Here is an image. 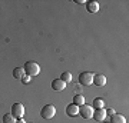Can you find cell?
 <instances>
[{"label": "cell", "mask_w": 129, "mask_h": 123, "mask_svg": "<svg viewBox=\"0 0 129 123\" xmlns=\"http://www.w3.org/2000/svg\"><path fill=\"white\" fill-rule=\"evenodd\" d=\"M10 113L14 116V119H23L24 116V106L22 103H14L12 105V112Z\"/></svg>", "instance_id": "277c9868"}, {"label": "cell", "mask_w": 129, "mask_h": 123, "mask_svg": "<svg viewBox=\"0 0 129 123\" xmlns=\"http://www.w3.org/2000/svg\"><path fill=\"white\" fill-rule=\"evenodd\" d=\"M111 123H126V119H125V116H122L119 113H113L111 119Z\"/></svg>", "instance_id": "7c38bea8"}, {"label": "cell", "mask_w": 129, "mask_h": 123, "mask_svg": "<svg viewBox=\"0 0 129 123\" xmlns=\"http://www.w3.org/2000/svg\"><path fill=\"white\" fill-rule=\"evenodd\" d=\"M103 106H105V100H103L102 97H96L92 103L93 109H103Z\"/></svg>", "instance_id": "4fadbf2b"}, {"label": "cell", "mask_w": 129, "mask_h": 123, "mask_svg": "<svg viewBox=\"0 0 129 123\" xmlns=\"http://www.w3.org/2000/svg\"><path fill=\"white\" fill-rule=\"evenodd\" d=\"M16 123H26L23 119H16Z\"/></svg>", "instance_id": "d6986e66"}, {"label": "cell", "mask_w": 129, "mask_h": 123, "mask_svg": "<svg viewBox=\"0 0 129 123\" xmlns=\"http://www.w3.org/2000/svg\"><path fill=\"white\" fill-rule=\"evenodd\" d=\"M24 74V69L23 67H14L13 69V77L14 79H19V80H22V77H23Z\"/></svg>", "instance_id": "8fae6325"}, {"label": "cell", "mask_w": 129, "mask_h": 123, "mask_svg": "<svg viewBox=\"0 0 129 123\" xmlns=\"http://www.w3.org/2000/svg\"><path fill=\"white\" fill-rule=\"evenodd\" d=\"M55 114H56V107L53 105H46V106H43L40 110V116L45 120H50V119L55 117Z\"/></svg>", "instance_id": "7a4b0ae2"}, {"label": "cell", "mask_w": 129, "mask_h": 123, "mask_svg": "<svg viewBox=\"0 0 129 123\" xmlns=\"http://www.w3.org/2000/svg\"><path fill=\"white\" fill-rule=\"evenodd\" d=\"M23 69H24V73H26L27 76H30V77L37 76V74L40 73V66H39L36 62H26Z\"/></svg>", "instance_id": "6da1fadb"}, {"label": "cell", "mask_w": 129, "mask_h": 123, "mask_svg": "<svg viewBox=\"0 0 129 123\" xmlns=\"http://www.w3.org/2000/svg\"><path fill=\"white\" fill-rule=\"evenodd\" d=\"M30 79H32L30 76H27V74H24L23 77H22V82H23L24 85H29V83H30Z\"/></svg>", "instance_id": "e0dca14e"}, {"label": "cell", "mask_w": 129, "mask_h": 123, "mask_svg": "<svg viewBox=\"0 0 129 123\" xmlns=\"http://www.w3.org/2000/svg\"><path fill=\"white\" fill-rule=\"evenodd\" d=\"M93 73H89V72H83L79 74V83L83 85V86H90L93 83Z\"/></svg>", "instance_id": "3957f363"}, {"label": "cell", "mask_w": 129, "mask_h": 123, "mask_svg": "<svg viewBox=\"0 0 129 123\" xmlns=\"http://www.w3.org/2000/svg\"><path fill=\"white\" fill-rule=\"evenodd\" d=\"M64 87H66V83L62 80V79H55L53 82H52V89L56 92H62L64 90Z\"/></svg>", "instance_id": "52a82bcc"}, {"label": "cell", "mask_w": 129, "mask_h": 123, "mask_svg": "<svg viewBox=\"0 0 129 123\" xmlns=\"http://www.w3.org/2000/svg\"><path fill=\"white\" fill-rule=\"evenodd\" d=\"M102 123H103V122H102Z\"/></svg>", "instance_id": "ffe728a7"}, {"label": "cell", "mask_w": 129, "mask_h": 123, "mask_svg": "<svg viewBox=\"0 0 129 123\" xmlns=\"http://www.w3.org/2000/svg\"><path fill=\"white\" fill-rule=\"evenodd\" d=\"M92 117L96 120V122H103L106 117V110L105 109H95L93 110V114H92Z\"/></svg>", "instance_id": "8992f818"}, {"label": "cell", "mask_w": 129, "mask_h": 123, "mask_svg": "<svg viewBox=\"0 0 129 123\" xmlns=\"http://www.w3.org/2000/svg\"><path fill=\"white\" fill-rule=\"evenodd\" d=\"M60 79H62L64 83H70V82H72V74H70L69 72H64V73H62Z\"/></svg>", "instance_id": "2e32d148"}, {"label": "cell", "mask_w": 129, "mask_h": 123, "mask_svg": "<svg viewBox=\"0 0 129 123\" xmlns=\"http://www.w3.org/2000/svg\"><path fill=\"white\" fill-rule=\"evenodd\" d=\"M86 10L89 13H98L99 10V3L98 2H88L86 3Z\"/></svg>", "instance_id": "30bf717a"}, {"label": "cell", "mask_w": 129, "mask_h": 123, "mask_svg": "<svg viewBox=\"0 0 129 123\" xmlns=\"http://www.w3.org/2000/svg\"><path fill=\"white\" fill-rule=\"evenodd\" d=\"M93 83H95L96 86H99V87L105 86L106 85V77L103 76V74H95V76H93Z\"/></svg>", "instance_id": "9c48e42d"}, {"label": "cell", "mask_w": 129, "mask_h": 123, "mask_svg": "<svg viewBox=\"0 0 129 123\" xmlns=\"http://www.w3.org/2000/svg\"><path fill=\"white\" fill-rule=\"evenodd\" d=\"M113 113H115V110H113V109H108V110H106V114H111V116H112Z\"/></svg>", "instance_id": "ac0fdd59"}, {"label": "cell", "mask_w": 129, "mask_h": 123, "mask_svg": "<svg viewBox=\"0 0 129 123\" xmlns=\"http://www.w3.org/2000/svg\"><path fill=\"white\" fill-rule=\"evenodd\" d=\"M93 107L92 106H89V105H82L80 107H79V114L82 116L83 119H92V114H93Z\"/></svg>", "instance_id": "5b68a950"}, {"label": "cell", "mask_w": 129, "mask_h": 123, "mask_svg": "<svg viewBox=\"0 0 129 123\" xmlns=\"http://www.w3.org/2000/svg\"><path fill=\"white\" fill-rule=\"evenodd\" d=\"M66 114L68 116H70V117H75V116H78L79 114V106L76 105H69L68 107H66Z\"/></svg>", "instance_id": "ba28073f"}, {"label": "cell", "mask_w": 129, "mask_h": 123, "mask_svg": "<svg viewBox=\"0 0 129 123\" xmlns=\"http://www.w3.org/2000/svg\"><path fill=\"white\" fill-rule=\"evenodd\" d=\"M3 123H16V119L12 113H6L3 116Z\"/></svg>", "instance_id": "9a60e30c"}, {"label": "cell", "mask_w": 129, "mask_h": 123, "mask_svg": "<svg viewBox=\"0 0 129 123\" xmlns=\"http://www.w3.org/2000/svg\"><path fill=\"white\" fill-rule=\"evenodd\" d=\"M73 105H76V106L80 107L82 105H85V97H83L82 95H76L73 97Z\"/></svg>", "instance_id": "5bb4252c"}]
</instances>
